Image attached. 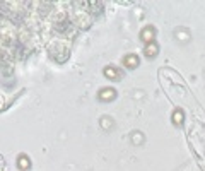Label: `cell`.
Wrapping results in <instances>:
<instances>
[{"label": "cell", "mask_w": 205, "mask_h": 171, "mask_svg": "<svg viewBox=\"0 0 205 171\" xmlns=\"http://www.w3.org/2000/svg\"><path fill=\"white\" fill-rule=\"evenodd\" d=\"M19 168H21V170L29 168V161H27V157H24V156H21V157H19Z\"/></svg>", "instance_id": "obj_6"}, {"label": "cell", "mask_w": 205, "mask_h": 171, "mask_svg": "<svg viewBox=\"0 0 205 171\" xmlns=\"http://www.w3.org/2000/svg\"><path fill=\"white\" fill-rule=\"evenodd\" d=\"M125 65L130 67V69L137 67V65H139V58L135 57V55H130V57H127V58H125Z\"/></svg>", "instance_id": "obj_3"}, {"label": "cell", "mask_w": 205, "mask_h": 171, "mask_svg": "<svg viewBox=\"0 0 205 171\" xmlns=\"http://www.w3.org/2000/svg\"><path fill=\"white\" fill-rule=\"evenodd\" d=\"M173 122L174 123H181L183 122V113H181V111H174V115H173Z\"/></svg>", "instance_id": "obj_7"}, {"label": "cell", "mask_w": 205, "mask_h": 171, "mask_svg": "<svg viewBox=\"0 0 205 171\" xmlns=\"http://www.w3.org/2000/svg\"><path fill=\"white\" fill-rule=\"evenodd\" d=\"M104 75H106L108 79H118V77H120V72H118L116 69H113V67H106V69H104Z\"/></svg>", "instance_id": "obj_2"}, {"label": "cell", "mask_w": 205, "mask_h": 171, "mask_svg": "<svg viewBox=\"0 0 205 171\" xmlns=\"http://www.w3.org/2000/svg\"><path fill=\"white\" fill-rule=\"evenodd\" d=\"M132 140H133V142H142V135H140V133H133Z\"/></svg>", "instance_id": "obj_8"}, {"label": "cell", "mask_w": 205, "mask_h": 171, "mask_svg": "<svg viewBox=\"0 0 205 171\" xmlns=\"http://www.w3.org/2000/svg\"><path fill=\"white\" fill-rule=\"evenodd\" d=\"M99 98L101 99H113L115 98V91L113 89H103L99 92Z\"/></svg>", "instance_id": "obj_4"}, {"label": "cell", "mask_w": 205, "mask_h": 171, "mask_svg": "<svg viewBox=\"0 0 205 171\" xmlns=\"http://www.w3.org/2000/svg\"><path fill=\"white\" fill-rule=\"evenodd\" d=\"M142 40L145 41V43H152V40H154V29L152 27H145L142 31Z\"/></svg>", "instance_id": "obj_1"}, {"label": "cell", "mask_w": 205, "mask_h": 171, "mask_svg": "<svg viewBox=\"0 0 205 171\" xmlns=\"http://www.w3.org/2000/svg\"><path fill=\"white\" fill-rule=\"evenodd\" d=\"M156 53H157V46L154 43H149L147 48H145V55L147 57H156Z\"/></svg>", "instance_id": "obj_5"}]
</instances>
